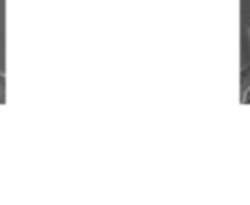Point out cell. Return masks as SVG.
<instances>
[{"mask_svg":"<svg viewBox=\"0 0 250 205\" xmlns=\"http://www.w3.org/2000/svg\"><path fill=\"white\" fill-rule=\"evenodd\" d=\"M4 91H5V74L0 70V101H2V103L5 101Z\"/></svg>","mask_w":250,"mask_h":205,"instance_id":"cell-1","label":"cell"},{"mask_svg":"<svg viewBox=\"0 0 250 205\" xmlns=\"http://www.w3.org/2000/svg\"><path fill=\"white\" fill-rule=\"evenodd\" d=\"M249 33H250V22H249Z\"/></svg>","mask_w":250,"mask_h":205,"instance_id":"cell-3","label":"cell"},{"mask_svg":"<svg viewBox=\"0 0 250 205\" xmlns=\"http://www.w3.org/2000/svg\"><path fill=\"white\" fill-rule=\"evenodd\" d=\"M242 105H250V84L247 87H243L242 91Z\"/></svg>","mask_w":250,"mask_h":205,"instance_id":"cell-2","label":"cell"}]
</instances>
